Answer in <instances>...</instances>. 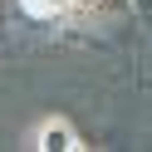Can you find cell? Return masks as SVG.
<instances>
[{"label":"cell","instance_id":"1","mask_svg":"<svg viewBox=\"0 0 152 152\" xmlns=\"http://www.w3.org/2000/svg\"><path fill=\"white\" fill-rule=\"evenodd\" d=\"M30 147H34V152H79L83 137H79V128H74L69 118H44L39 128H34Z\"/></svg>","mask_w":152,"mask_h":152},{"label":"cell","instance_id":"3","mask_svg":"<svg viewBox=\"0 0 152 152\" xmlns=\"http://www.w3.org/2000/svg\"><path fill=\"white\" fill-rule=\"evenodd\" d=\"M20 10L30 15V20H54V15L69 10V0H20Z\"/></svg>","mask_w":152,"mask_h":152},{"label":"cell","instance_id":"2","mask_svg":"<svg viewBox=\"0 0 152 152\" xmlns=\"http://www.w3.org/2000/svg\"><path fill=\"white\" fill-rule=\"evenodd\" d=\"M69 10H79V15H123V10H132V0H69Z\"/></svg>","mask_w":152,"mask_h":152},{"label":"cell","instance_id":"4","mask_svg":"<svg viewBox=\"0 0 152 152\" xmlns=\"http://www.w3.org/2000/svg\"><path fill=\"white\" fill-rule=\"evenodd\" d=\"M132 10H142V15H152V0H132Z\"/></svg>","mask_w":152,"mask_h":152}]
</instances>
